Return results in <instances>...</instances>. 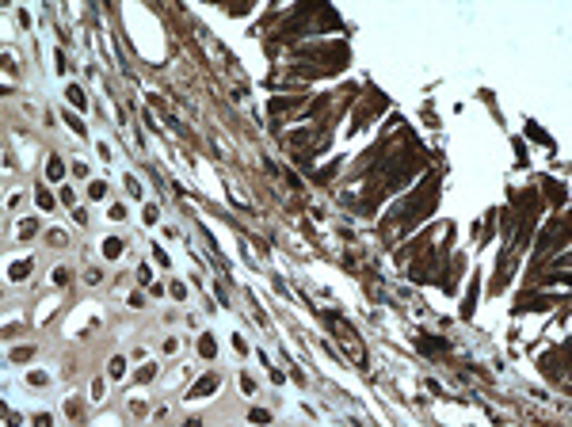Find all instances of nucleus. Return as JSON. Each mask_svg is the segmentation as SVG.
Masks as SVG:
<instances>
[{"mask_svg": "<svg viewBox=\"0 0 572 427\" xmlns=\"http://www.w3.org/2000/svg\"><path fill=\"white\" fill-rule=\"evenodd\" d=\"M431 206H435V179H424V187L400 206V221H404V225H416L420 217L431 214Z\"/></svg>", "mask_w": 572, "mask_h": 427, "instance_id": "2", "label": "nucleus"}, {"mask_svg": "<svg viewBox=\"0 0 572 427\" xmlns=\"http://www.w3.org/2000/svg\"><path fill=\"white\" fill-rule=\"evenodd\" d=\"M252 420H256V424H267V420H271V412H263V408H252Z\"/></svg>", "mask_w": 572, "mask_h": 427, "instance_id": "19", "label": "nucleus"}, {"mask_svg": "<svg viewBox=\"0 0 572 427\" xmlns=\"http://www.w3.org/2000/svg\"><path fill=\"white\" fill-rule=\"evenodd\" d=\"M420 347H424L428 355H435V351H446V340H439V343L435 340H420Z\"/></svg>", "mask_w": 572, "mask_h": 427, "instance_id": "12", "label": "nucleus"}, {"mask_svg": "<svg viewBox=\"0 0 572 427\" xmlns=\"http://www.w3.org/2000/svg\"><path fill=\"white\" fill-rule=\"evenodd\" d=\"M12 358H15V362H23V358H31V347H15V351H12Z\"/></svg>", "mask_w": 572, "mask_h": 427, "instance_id": "20", "label": "nucleus"}, {"mask_svg": "<svg viewBox=\"0 0 572 427\" xmlns=\"http://www.w3.org/2000/svg\"><path fill=\"white\" fill-rule=\"evenodd\" d=\"M153 374H157V366H142V370H138V382H149Z\"/></svg>", "mask_w": 572, "mask_h": 427, "instance_id": "18", "label": "nucleus"}, {"mask_svg": "<svg viewBox=\"0 0 572 427\" xmlns=\"http://www.w3.org/2000/svg\"><path fill=\"white\" fill-rule=\"evenodd\" d=\"M46 176H50V179H61V176H65V164H61V160H50V164H46Z\"/></svg>", "mask_w": 572, "mask_h": 427, "instance_id": "9", "label": "nucleus"}, {"mask_svg": "<svg viewBox=\"0 0 572 427\" xmlns=\"http://www.w3.org/2000/svg\"><path fill=\"white\" fill-rule=\"evenodd\" d=\"M118 252H122V241H118V237H107V241H103V256L114 259Z\"/></svg>", "mask_w": 572, "mask_h": 427, "instance_id": "5", "label": "nucleus"}, {"mask_svg": "<svg viewBox=\"0 0 572 427\" xmlns=\"http://www.w3.org/2000/svg\"><path fill=\"white\" fill-rule=\"evenodd\" d=\"M35 199H38V206H42V210H54V195H50L42 183H38V191H35Z\"/></svg>", "mask_w": 572, "mask_h": 427, "instance_id": "7", "label": "nucleus"}, {"mask_svg": "<svg viewBox=\"0 0 572 427\" xmlns=\"http://www.w3.org/2000/svg\"><path fill=\"white\" fill-rule=\"evenodd\" d=\"M27 271H31V259H19V263H12V267H8V275L19 283V279H27Z\"/></svg>", "mask_w": 572, "mask_h": 427, "instance_id": "6", "label": "nucleus"}, {"mask_svg": "<svg viewBox=\"0 0 572 427\" xmlns=\"http://www.w3.org/2000/svg\"><path fill=\"white\" fill-rule=\"evenodd\" d=\"M199 351H202V355H206V358H214V351H217V343L210 340V336H202V340H199Z\"/></svg>", "mask_w": 572, "mask_h": 427, "instance_id": "11", "label": "nucleus"}, {"mask_svg": "<svg viewBox=\"0 0 572 427\" xmlns=\"http://www.w3.org/2000/svg\"><path fill=\"white\" fill-rule=\"evenodd\" d=\"M107 370H111V378H122V374H126V358H118V355H114Z\"/></svg>", "mask_w": 572, "mask_h": 427, "instance_id": "10", "label": "nucleus"}, {"mask_svg": "<svg viewBox=\"0 0 572 427\" xmlns=\"http://www.w3.org/2000/svg\"><path fill=\"white\" fill-rule=\"evenodd\" d=\"M542 366H545V374H549V378H561V374H565V370H557V351H553V355H545Z\"/></svg>", "mask_w": 572, "mask_h": 427, "instance_id": "8", "label": "nucleus"}, {"mask_svg": "<svg viewBox=\"0 0 572 427\" xmlns=\"http://www.w3.org/2000/svg\"><path fill=\"white\" fill-rule=\"evenodd\" d=\"M527 134H530V138H534V142H545V145H549V138H545V134H542V130H538V126H527Z\"/></svg>", "mask_w": 572, "mask_h": 427, "instance_id": "16", "label": "nucleus"}, {"mask_svg": "<svg viewBox=\"0 0 572 427\" xmlns=\"http://www.w3.org/2000/svg\"><path fill=\"white\" fill-rule=\"evenodd\" d=\"M35 229H38V221H35V217H31V221H23V225H19V233H23V237H31V233H35Z\"/></svg>", "mask_w": 572, "mask_h": 427, "instance_id": "17", "label": "nucleus"}, {"mask_svg": "<svg viewBox=\"0 0 572 427\" xmlns=\"http://www.w3.org/2000/svg\"><path fill=\"white\" fill-rule=\"evenodd\" d=\"M88 195H92V199H103V195H107V183H92V187H88Z\"/></svg>", "mask_w": 572, "mask_h": 427, "instance_id": "14", "label": "nucleus"}, {"mask_svg": "<svg viewBox=\"0 0 572 427\" xmlns=\"http://www.w3.org/2000/svg\"><path fill=\"white\" fill-rule=\"evenodd\" d=\"M298 103V96H290V100H271V111H283V107H294Z\"/></svg>", "mask_w": 572, "mask_h": 427, "instance_id": "13", "label": "nucleus"}, {"mask_svg": "<svg viewBox=\"0 0 572 427\" xmlns=\"http://www.w3.org/2000/svg\"><path fill=\"white\" fill-rule=\"evenodd\" d=\"M65 96H69V103H72V107H76V111H84V107H88V100H84V92H80V88H76V84H72L69 92H65Z\"/></svg>", "mask_w": 572, "mask_h": 427, "instance_id": "4", "label": "nucleus"}, {"mask_svg": "<svg viewBox=\"0 0 572 427\" xmlns=\"http://www.w3.org/2000/svg\"><path fill=\"white\" fill-rule=\"evenodd\" d=\"M324 320H328V328H332V336H336V343L343 347V355L351 358L358 370H366V362H370V358H366V347L358 343V332L347 324L340 313H332V309H324Z\"/></svg>", "mask_w": 572, "mask_h": 427, "instance_id": "1", "label": "nucleus"}, {"mask_svg": "<svg viewBox=\"0 0 572 427\" xmlns=\"http://www.w3.org/2000/svg\"><path fill=\"white\" fill-rule=\"evenodd\" d=\"M214 389H217V374H206V378H199L191 385V397H210Z\"/></svg>", "mask_w": 572, "mask_h": 427, "instance_id": "3", "label": "nucleus"}, {"mask_svg": "<svg viewBox=\"0 0 572 427\" xmlns=\"http://www.w3.org/2000/svg\"><path fill=\"white\" fill-rule=\"evenodd\" d=\"M65 122H69V126L76 130V134H80V138H84V122H80V118H72V114H65Z\"/></svg>", "mask_w": 572, "mask_h": 427, "instance_id": "15", "label": "nucleus"}]
</instances>
